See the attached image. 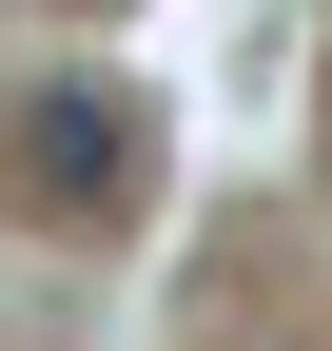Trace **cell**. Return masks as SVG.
Returning a JSON list of instances; mask_svg holds the SVG:
<instances>
[{"mask_svg": "<svg viewBox=\"0 0 332 351\" xmlns=\"http://www.w3.org/2000/svg\"><path fill=\"white\" fill-rule=\"evenodd\" d=\"M20 156H39V195H59V215H137V117H117V98H39Z\"/></svg>", "mask_w": 332, "mask_h": 351, "instance_id": "1", "label": "cell"}]
</instances>
